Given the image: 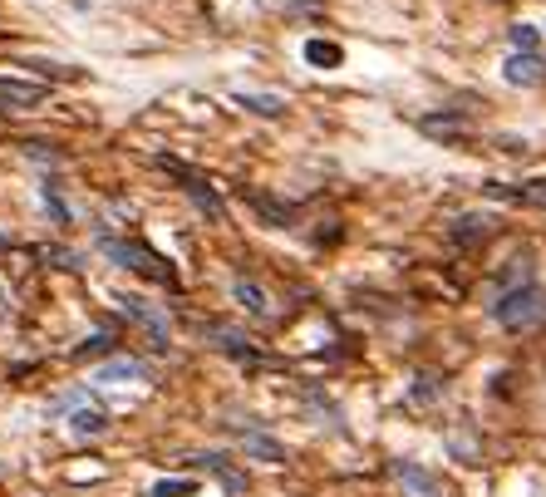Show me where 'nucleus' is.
I'll return each instance as SVG.
<instances>
[{
    "mask_svg": "<svg viewBox=\"0 0 546 497\" xmlns=\"http://www.w3.org/2000/svg\"><path fill=\"white\" fill-rule=\"evenodd\" d=\"M492 320H497L502 330H512V335L542 325L546 320V291L537 286V281H517V286H507V291L492 301Z\"/></svg>",
    "mask_w": 546,
    "mask_h": 497,
    "instance_id": "1",
    "label": "nucleus"
},
{
    "mask_svg": "<svg viewBox=\"0 0 546 497\" xmlns=\"http://www.w3.org/2000/svg\"><path fill=\"white\" fill-rule=\"evenodd\" d=\"M158 168H163L168 178H178V192L207 217V222H227V202H222V192L212 187V178H202L197 168H187L182 158H168V153L158 158Z\"/></svg>",
    "mask_w": 546,
    "mask_h": 497,
    "instance_id": "2",
    "label": "nucleus"
},
{
    "mask_svg": "<svg viewBox=\"0 0 546 497\" xmlns=\"http://www.w3.org/2000/svg\"><path fill=\"white\" fill-rule=\"evenodd\" d=\"M104 251L114 256V266H128V271H138V276H153V281H163V286H173V291L182 286L178 266L163 261L148 242H114V237H104Z\"/></svg>",
    "mask_w": 546,
    "mask_h": 497,
    "instance_id": "3",
    "label": "nucleus"
},
{
    "mask_svg": "<svg viewBox=\"0 0 546 497\" xmlns=\"http://www.w3.org/2000/svg\"><path fill=\"white\" fill-rule=\"evenodd\" d=\"M119 311L133 320V325H143L148 330V340L158 345V350H168L173 345V320L168 311H158L153 301H143V296H119Z\"/></svg>",
    "mask_w": 546,
    "mask_h": 497,
    "instance_id": "4",
    "label": "nucleus"
},
{
    "mask_svg": "<svg viewBox=\"0 0 546 497\" xmlns=\"http://www.w3.org/2000/svg\"><path fill=\"white\" fill-rule=\"evenodd\" d=\"M389 478L399 483L404 497H448L443 478H433L424 463H414V458H389Z\"/></svg>",
    "mask_w": 546,
    "mask_h": 497,
    "instance_id": "5",
    "label": "nucleus"
},
{
    "mask_svg": "<svg viewBox=\"0 0 546 497\" xmlns=\"http://www.w3.org/2000/svg\"><path fill=\"white\" fill-rule=\"evenodd\" d=\"M197 330H202V335H212V345H217V350H227L232 360H242V365H261V350L251 345V335H242V330L217 325V320H197Z\"/></svg>",
    "mask_w": 546,
    "mask_h": 497,
    "instance_id": "6",
    "label": "nucleus"
},
{
    "mask_svg": "<svg viewBox=\"0 0 546 497\" xmlns=\"http://www.w3.org/2000/svg\"><path fill=\"white\" fill-rule=\"evenodd\" d=\"M487 197L497 202H512V207H542L546 212V178H532V183H483Z\"/></svg>",
    "mask_w": 546,
    "mask_h": 497,
    "instance_id": "7",
    "label": "nucleus"
},
{
    "mask_svg": "<svg viewBox=\"0 0 546 497\" xmlns=\"http://www.w3.org/2000/svg\"><path fill=\"white\" fill-rule=\"evenodd\" d=\"M502 79H507V84H522V89H537L546 79V60L537 50H512L507 64H502Z\"/></svg>",
    "mask_w": 546,
    "mask_h": 497,
    "instance_id": "8",
    "label": "nucleus"
},
{
    "mask_svg": "<svg viewBox=\"0 0 546 497\" xmlns=\"http://www.w3.org/2000/svg\"><path fill=\"white\" fill-rule=\"evenodd\" d=\"M246 202H251V212H256L266 227H291V222H296V207H291L286 197H271V192L251 187V192H246Z\"/></svg>",
    "mask_w": 546,
    "mask_h": 497,
    "instance_id": "9",
    "label": "nucleus"
},
{
    "mask_svg": "<svg viewBox=\"0 0 546 497\" xmlns=\"http://www.w3.org/2000/svg\"><path fill=\"white\" fill-rule=\"evenodd\" d=\"M227 429H237V438H242V448L251 453V458H261V463H286V448H281L271 434H261L256 424H246V429L242 424H227Z\"/></svg>",
    "mask_w": 546,
    "mask_h": 497,
    "instance_id": "10",
    "label": "nucleus"
},
{
    "mask_svg": "<svg viewBox=\"0 0 546 497\" xmlns=\"http://www.w3.org/2000/svg\"><path fill=\"white\" fill-rule=\"evenodd\" d=\"M50 89L45 84H20V79H0V109H35L45 104Z\"/></svg>",
    "mask_w": 546,
    "mask_h": 497,
    "instance_id": "11",
    "label": "nucleus"
},
{
    "mask_svg": "<svg viewBox=\"0 0 546 497\" xmlns=\"http://www.w3.org/2000/svg\"><path fill=\"white\" fill-rule=\"evenodd\" d=\"M448 237L458 242V247H473V242H487L492 237V217H478V212H468V217H458L453 227H448Z\"/></svg>",
    "mask_w": 546,
    "mask_h": 497,
    "instance_id": "12",
    "label": "nucleus"
},
{
    "mask_svg": "<svg viewBox=\"0 0 546 497\" xmlns=\"http://www.w3.org/2000/svg\"><path fill=\"white\" fill-rule=\"evenodd\" d=\"M143 374H148V365H143V360H133V355H119V360L99 365V370H94V379H99V384H119V379H143Z\"/></svg>",
    "mask_w": 546,
    "mask_h": 497,
    "instance_id": "13",
    "label": "nucleus"
},
{
    "mask_svg": "<svg viewBox=\"0 0 546 497\" xmlns=\"http://www.w3.org/2000/svg\"><path fill=\"white\" fill-rule=\"evenodd\" d=\"M232 296H237V301H242L251 315H261V320L271 315V296H266L256 281H246V276H237V281H232Z\"/></svg>",
    "mask_w": 546,
    "mask_h": 497,
    "instance_id": "14",
    "label": "nucleus"
},
{
    "mask_svg": "<svg viewBox=\"0 0 546 497\" xmlns=\"http://www.w3.org/2000/svg\"><path fill=\"white\" fill-rule=\"evenodd\" d=\"M301 55L315 64V69H340V64H345V50H340V45H330V40H305Z\"/></svg>",
    "mask_w": 546,
    "mask_h": 497,
    "instance_id": "15",
    "label": "nucleus"
},
{
    "mask_svg": "<svg viewBox=\"0 0 546 497\" xmlns=\"http://www.w3.org/2000/svg\"><path fill=\"white\" fill-rule=\"evenodd\" d=\"M237 104H242L246 114H256V119H281V114H286V104H281L276 94H242Z\"/></svg>",
    "mask_w": 546,
    "mask_h": 497,
    "instance_id": "16",
    "label": "nucleus"
},
{
    "mask_svg": "<svg viewBox=\"0 0 546 497\" xmlns=\"http://www.w3.org/2000/svg\"><path fill=\"white\" fill-rule=\"evenodd\" d=\"M40 197H45V207H50V217H55V227H69V222H74V217H69V207H64L60 183H55V178H45V183H40Z\"/></svg>",
    "mask_w": 546,
    "mask_h": 497,
    "instance_id": "17",
    "label": "nucleus"
},
{
    "mask_svg": "<svg viewBox=\"0 0 546 497\" xmlns=\"http://www.w3.org/2000/svg\"><path fill=\"white\" fill-rule=\"evenodd\" d=\"M507 40H512V50H542V30L537 25H512Z\"/></svg>",
    "mask_w": 546,
    "mask_h": 497,
    "instance_id": "18",
    "label": "nucleus"
},
{
    "mask_svg": "<svg viewBox=\"0 0 546 497\" xmlns=\"http://www.w3.org/2000/svg\"><path fill=\"white\" fill-rule=\"evenodd\" d=\"M114 350V335L109 330H99V335H89L79 350H74V360H94V355H109Z\"/></svg>",
    "mask_w": 546,
    "mask_h": 497,
    "instance_id": "19",
    "label": "nucleus"
},
{
    "mask_svg": "<svg viewBox=\"0 0 546 497\" xmlns=\"http://www.w3.org/2000/svg\"><path fill=\"white\" fill-rule=\"evenodd\" d=\"M69 429H74V434H104L109 424H104V414H99V409H79V414L69 419Z\"/></svg>",
    "mask_w": 546,
    "mask_h": 497,
    "instance_id": "20",
    "label": "nucleus"
},
{
    "mask_svg": "<svg viewBox=\"0 0 546 497\" xmlns=\"http://www.w3.org/2000/svg\"><path fill=\"white\" fill-rule=\"evenodd\" d=\"M187 493H197L192 478H163V483H153V497H187Z\"/></svg>",
    "mask_w": 546,
    "mask_h": 497,
    "instance_id": "21",
    "label": "nucleus"
}]
</instances>
